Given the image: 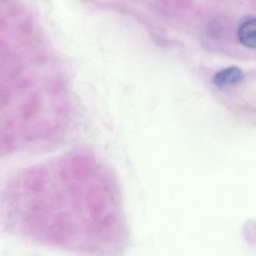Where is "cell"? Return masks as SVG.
I'll list each match as a JSON object with an SVG mask.
<instances>
[{
    "label": "cell",
    "mask_w": 256,
    "mask_h": 256,
    "mask_svg": "<svg viewBox=\"0 0 256 256\" xmlns=\"http://www.w3.org/2000/svg\"><path fill=\"white\" fill-rule=\"evenodd\" d=\"M243 76V72L239 68L230 67L218 72L214 78V82L218 87H224L238 84Z\"/></svg>",
    "instance_id": "obj_1"
},
{
    "label": "cell",
    "mask_w": 256,
    "mask_h": 256,
    "mask_svg": "<svg viewBox=\"0 0 256 256\" xmlns=\"http://www.w3.org/2000/svg\"><path fill=\"white\" fill-rule=\"evenodd\" d=\"M238 38L245 46L256 48V18L248 20L240 26Z\"/></svg>",
    "instance_id": "obj_2"
}]
</instances>
